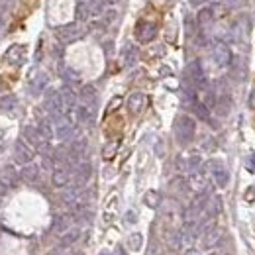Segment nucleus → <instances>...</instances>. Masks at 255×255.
Segmentation results:
<instances>
[{"label":"nucleus","instance_id":"1","mask_svg":"<svg viewBox=\"0 0 255 255\" xmlns=\"http://www.w3.org/2000/svg\"><path fill=\"white\" fill-rule=\"evenodd\" d=\"M194 134H196L194 120L190 116H187V114H181L175 120V137H177L179 145H188L194 139Z\"/></svg>","mask_w":255,"mask_h":255},{"label":"nucleus","instance_id":"2","mask_svg":"<svg viewBox=\"0 0 255 255\" xmlns=\"http://www.w3.org/2000/svg\"><path fill=\"white\" fill-rule=\"evenodd\" d=\"M187 83L192 85L196 90H208V79H206V73H204L202 63L198 59L188 63V67H187Z\"/></svg>","mask_w":255,"mask_h":255},{"label":"nucleus","instance_id":"3","mask_svg":"<svg viewBox=\"0 0 255 255\" xmlns=\"http://www.w3.org/2000/svg\"><path fill=\"white\" fill-rule=\"evenodd\" d=\"M24 139H26L30 145H34V147L41 153V155H51L49 139H45V137L39 134L37 126H26V128H24Z\"/></svg>","mask_w":255,"mask_h":255},{"label":"nucleus","instance_id":"4","mask_svg":"<svg viewBox=\"0 0 255 255\" xmlns=\"http://www.w3.org/2000/svg\"><path fill=\"white\" fill-rule=\"evenodd\" d=\"M55 35L63 41V43H71V41H77L85 35V30L81 28L79 22H71V24H63L59 28H55Z\"/></svg>","mask_w":255,"mask_h":255},{"label":"nucleus","instance_id":"5","mask_svg":"<svg viewBox=\"0 0 255 255\" xmlns=\"http://www.w3.org/2000/svg\"><path fill=\"white\" fill-rule=\"evenodd\" d=\"M212 59L218 67H228L232 63V51L226 41H222V39L212 41Z\"/></svg>","mask_w":255,"mask_h":255},{"label":"nucleus","instance_id":"6","mask_svg":"<svg viewBox=\"0 0 255 255\" xmlns=\"http://www.w3.org/2000/svg\"><path fill=\"white\" fill-rule=\"evenodd\" d=\"M45 110L51 114V118L65 114V104H63V98H61L59 90H47V94H45Z\"/></svg>","mask_w":255,"mask_h":255},{"label":"nucleus","instance_id":"7","mask_svg":"<svg viewBox=\"0 0 255 255\" xmlns=\"http://www.w3.org/2000/svg\"><path fill=\"white\" fill-rule=\"evenodd\" d=\"M34 157H35V151H34L26 141L18 139L16 145H14V161H16L18 165H28V163L34 161Z\"/></svg>","mask_w":255,"mask_h":255},{"label":"nucleus","instance_id":"8","mask_svg":"<svg viewBox=\"0 0 255 255\" xmlns=\"http://www.w3.org/2000/svg\"><path fill=\"white\" fill-rule=\"evenodd\" d=\"M220 239H222V232L218 226L212 224V226L204 228V232H202V247L204 249H214L220 243Z\"/></svg>","mask_w":255,"mask_h":255},{"label":"nucleus","instance_id":"9","mask_svg":"<svg viewBox=\"0 0 255 255\" xmlns=\"http://www.w3.org/2000/svg\"><path fill=\"white\" fill-rule=\"evenodd\" d=\"M208 169H210V173H212V179H214L216 187H220V188L228 187V183H230V173L226 171V167H224L220 161H210V163H208Z\"/></svg>","mask_w":255,"mask_h":255},{"label":"nucleus","instance_id":"10","mask_svg":"<svg viewBox=\"0 0 255 255\" xmlns=\"http://www.w3.org/2000/svg\"><path fill=\"white\" fill-rule=\"evenodd\" d=\"M90 175H92V165H90L88 161H79V163L73 167V181H75V185L85 187V185L88 183Z\"/></svg>","mask_w":255,"mask_h":255},{"label":"nucleus","instance_id":"11","mask_svg":"<svg viewBox=\"0 0 255 255\" xmlns=\"http://www.w3.org/2000/svg\"><path fill=\"white\" fill-rule=\"evenodd\" d=\"M157 35V26L155 24H149V22H139V26L136 28V37L141 43H149L153 41Z\"/></svg>","mask_w":255,"mask_h":255},{"label":"nucleus","instance_id":"12","mask_svg":"<svg viewBox=\"0 0 255 255\" xmlns=\"http://www.w3.org/2000/svg\"><path fill=\"white\" fill-rule=\"evenodd\" d=\"M73 222H75L73 214H57L53 218V224H51V230H53L57 236H63L67 230L73 228Z\"/></svg>","mask_w":255,"mask_h":255},{"label":"nucleus","instance_id":"13","mask_svg":"<svg viewBox=\"0 0 255 255\" xmlns=\"http://www.w3.org/2000/svg\"><path fill=\"white\" fill-rule=\"evenodd\" d=\"M73 179V171L69 167H57L53 169V175H51V183H53V187L57 188H65Z\"/></svg>","mask_w":255,"mask_h":255},{"label":"nucleus","instance_id":"14","mask_svg":"<svg viewBox=\"0 0 255 255\" xmlns=\"http://www.w3.org/2000/svg\"><path fill=\"white\" fill-rule=\"evenodd\" d=\"M94 110H96V108H90V106H86V104H77V108L73 110L75 122H79V124H92V120H94Z\"/></svg>","mask_w":255,"mask_h":255},{"label":"nucleus","instance_id":"15","mask_svg":"<svg viewBox=\"0 0 255 255\" xmlns=\"http://www.w3.org/2000/svg\"><path fill=\"white\" fill-rule=\"evenodd\" d=\"M79 98H81V104H86V106H90V108H96L98 92H96V88H94L92 85H85V86L81 88Z\"/></svg>","mask_w":255,"mask_h":255},{"label":"nucleus","instance_id":"16","mask_svg":"<svg viewBox=\"0 0 255 255\" xmlns=\"http://www.w3.org/2000/svg\"><path fill=\"white\" fill-rule=\"evenodd\" d=\"M61 98H63V104H65V114H69V112H73L75 108H77V94H75V90L69 86V85H65L61 90Z\"/></svg>","mask_w":255,"mask_h":255},{"label":"nucleus","instance_id":"17","mask_svg":"<svg viewBox=\"0 0 255 255\" xmlns=\"http://www.w3.org/2000/svg\"><path fill=\"white\" fill-rule=\"evenodd\" d=\"M143 106H145V94L143 92H132L130 94V98H128V110H130V114H139L141 110H143Z\"/></svg>","mask_w":255,"mask_h":255},{"label":"nucleus","instance_id":"18","mask_svg":"<svg viewBox=\"0 0 255 255\" xmlns=\"http://www.w3.org/2000/svg\"><path fill=\"white\" fill-rule=\"evenodd\" d=\"M39 175H41V169H39V165H35V163H28V165H24L22 171H20V177H22L26 183H35V181H39Z\"/></svg>","mask_w":255,"mask_h":255},{"label":"nucleus","instance_id":"19","mask_svg":"<svg viewBox=\"0 0 255 255\" xmlns=\"http://www.w3.org/2000/svg\"><path fill=\"white\" fill-rule=\"evenodd\" d=\"M122 61L126 67H134L137 63V47L134 43H126L122 51Z\"/></svg>","mask_w":255,"mask_h":255},{"label":"nucleus","instance_id":"20","mask_svg":"<svg viewBox=\"0 0 255 255\" xmlns=\"http://www.w3.org/2000/svg\"><path fill=\"white\" fill-rule=\"evenodd\" d=\"M18 181H20V175L14 171V167H6L2 177H0V185L6 187V188H14L18 185Z\"/></svg>","mask_w":255,"mask_h":255},{"label":"nucleus","instance_id":"21","mask_svg":"<svg viewBox=\"0 0 255 255\" xmlns=\"http://www.w3.org/2000/svg\"><path fill=\"white\" fill-rule=\"evenodd\" d=\"M6 61L12 65H22L24 63V47L22 45H12L6 53Z\"/></svg>","mask_w":255,"mask_h":255},{"label":"nucleus","instance_id":"22","mask_svg":"<svg viewBox=\"0 0 255 255\" xmlns=\"http://www.w3.org/2000/svg\"><path fill=\"white\" fill-rule=\"evenodd\" d=\"M47 83H49V77H47L45 73H37V77H35L34 83H32V94H41V92L45 90Z\"/></svg>","mask_w":255,"mask_h":255},{"label":"nucleus","instance_id":"23","mask_svg":"<svg viewBox=\"0 0 255 255\" xmlns=\"http://www.w3.org/2000/svg\"><path fill=\"white\" fill-rule=\"evenodd\" d=\"M85 4H86V8H88L90 16H100V14H104V8H106L104 0H85Z\"/></svg>","mask_w":255,"mask_h":255},{"label":"nucleus","instance_id":"24","mask_svg":"<svg viewBox=\"0 0 255 255\" xmlns=\"http://www.w3.org/2000/svg\"><path fill=\"white\" fill-rule=\"evenodd\" d=\"M79 238H81V228H71V230H67V232L61 236V245L71 247L75 241H79Z\"/></svg>","mask_w":255,"mask_h":255},{"label":"nucleus","instance_id":"25","mask_svg":"<svg viewBox=\"0 0 255 255\" xmlns=\"http://www.w3.org/2000/svg\"><path fill=\"white\" fill-rule=\"evenodd\" d=\"M37 130H39V134H41L45 139H51V137L55 136L53 124H51V120H47V118H43V120L37 122Z\"/></svg>","mask_w":255,"mask_h":255},{"label":"nucleus","instance_id":"26","mask_svg":"<svg viewBox=\"0 0 255 255\" xmlns=\"http://www.w3.org/2000/svg\"><path fill=\"white\" fill-rule=\"evenodd\" d=\"M214 20V8H206V6H202L198 16H196V22L198 26H208L210 22Z\"/></svg>","mask_w":255,"mask_h":255},{"label":"nucleus","instance_id":"27","mask_svg":"<svg viewBox=\"0 0 255 255\" xmlns=\"http://www.w3.org/2000/svg\"><path fill=\"white\" fill-rule=\"evenodd\" d=\"M16 106H18V98H16V94H6V96L0 98V110L12 112Z\"/></svg>","mask_w":255,"mask_h":255},{"label":"nucleus","instance_id":"28","mask_svg":"<svg viewBox=\"0 0 255 255\" xmlns=\"http://www.w3.org/2000/svg\"><path fill=\"white\" fill-rule=\"evenodd\" d=\"M143 202H145V206H149V208H157L159 202H161V196H159L157 190H147L145 196H143Z\"/></svg>","mask_w":255,"mask_h":255},{"label":"nucleus","instance_id":"29","mask_svg":"<svg viewBox=\"0 0 255 255\" xmlns=\"http://www.w3.org/2000/svg\"><path fill=\"white\" fill-rule=\"evenodd\" d=\"M230 65H232V75H234V79H236V81H243V77H245V65H243V61H241V59H236V61H232Z\"/></svg>","mask_w":255,"mask_h":255},{"label":"nucleus","instance_id":"30","mask_svg":"<svg viewBox=\"0 0 255 255\" xmlns=\"http://www.w3.org/2000/svg\"><path fill=\"white\" fill-rule=\"evenodd\" d=\"M194 108V114L200 118V120H204V122H208L210 120V108L204 104V102H196V104L192 106Z\"/></svg>","mask_w":255,"mask_h":255},{"label":"nucleus","instance_id":"31","mask_svg":"<svg viewBox=\"0 0 255 255\" xmlns=\"http://www.w3.org/2000/svg\"><path fill=\"white\" fill-rule=\"evenodd\" d=\"M141 243H143V236H141L139 232H136V234H132V236L128 238V247H130L132 251L141 249Z\"/></svg>","mask_w":255,"mask_h":255},{"label":"nucleus","instance_id":"32","mask_svg":"<svg viewBox=\"0 0 255 255\" xmlns=\"http://www.w3.org/2000/svg\"><path fill=\"white\" fill-rule=\"evenodd\" d=\"M75 16H77V22H86V20L90 18V12H88V8H86L85 2H79V4H77Z\"/></svg>","mask_w":255,"mask_h":255},{"label":"nucleus","instance_id":"33","mask_svg":"<svg viewBox=\"0 0 255 255\" xmlns=\"http://www.w3.org/2000/svg\"><path fill=\"white\" fill-rule=\"evenodd\" d=\"M200 163H202L200 155H192V157H188V161H187V171H188V173H196V171H200Z\"/></svg>","mask_w":255,"mask_h":255},{"label":"nucleus","instance_id":"34","mask_svg":"<svg viewBox=\"0 0 255 255\" xmlns=\"http://www.w3.org/2000/svg\"><path fill=\"white\" fill-rule=\"evenodd\" d=\"M118 18V12L114 10V8H110V10H104V14H102V26H110V24H114V20Z\"/></svg>","mask_w":255,"mask_h":255},{"label":"nucleus","instance_id":"35","mask_svg":"<svg viewBox=\"0 0 255 255\" xmlns=\"http://www.w3.org/2000/svg\"><path fill=\"white\" fill-rule=\"evenodd\" d=\"M63 77L69 81V83H77V81H81V77H79V73L75 71V69H71V67H67L65 71H63Z\"/></svg>","mask_w":255,"mask_h":255},{"label":"nucleus","instance_id":"36","mask_svg":"<svg viewBox=\"0 0 255 255\" xmlns=\"http://www.w3.org/2000/svg\"><path fill=\"white\" fill-rule=\"evenodd\" d=\"M116 143H110V145H106L104 147V151H102V155H104V159H112L114 157V153H116Z\"/></svg>","mask_w":255,"mask_h":255},{"label":"nucleus","instance_id":"37","mask_svg":"<svg viewBox=\"0 0 255 255\" xmlns=\"http://www.w3.org/2000/svg\"><path fill=\"white\" fill-rule=\"evenodd\" d=\"M69 253H71V249H69L67 245H61V243H59L53 251H49V255H69Z\"/></svg>","mask_w":255,"mask_h":255},{"label":"nucleus","instance_id":"38","mask_svg":"<svg viewBox=\"0 0 255 255\" xmlns=\"http://www.w3.org/2000/svg\"><path fill=\"white\" fill-rule=\"evenodd\" d=\"M226 2V6H230V8H241L243 4H245V0H224Z\"/></svg>","mask_w":255,"mask_h":255},{"label":"nucleus","instance_id":"39","mask_svg":"<svg viewBox=\"0 0 255 255\" xmlns=\"http://www.w3.org/2000/svg\"><path fill=\"white\" fill-rule=\"evenodd\" d=\"M136 222H137L136 212H134V210H128V212H126V224H136Z\"/></svg>","mask_w":255,"mask_h":255},{"label":"nucleus","instance_id":"40","mask_svg":"<svg viewBox=\"0 0 255 255\" xmlns=\"http://www.w3.org/2000/svg\"><path fill=\"white\" fill-rule=\"evenodd\" d=\"M247 169L251 171V173H255V151L249 155V159H247Z\"/></svg>","mask_w":255,"mask_h":255},{"label":"nucleus","instance_id":"41","mask_svg":"<svg viewBox=\"0 0 255 255\" xmlns=\"http://www.w3.org/2000/svg\"><path fill=\"white\" fill-rule=\"evenodd\" d=\"M120 102H122V98H120V96H116V98H114V100L110 102V106H108V112H112L114 108H118V106H120Z\"/></svg>","mask_w":255,"mask_h":255},{"label":"nucleus","instance_id":"42","mask_svg":"<svg viewBox=\"0 0 255 255\" xmlns=\"http://www.w3.org/2000/svg\"><path fill=\"white\" fill-rule=\"evenodd\" d=\"M206 2H210V0H190V4H192L194 8H202Z\"/></svg>","mask_w":255,"mask_h":255},{"label":"nucleus","instance_id":"43","mask_svg":"<svg viewBox=\"0 0 255 255\" xmlns=\"http://www.w3.org/2000/svg\"><path fill=\"white\" fill-rule=\"evenodd\" d=\"M249 106L255 108V86H253V90H251V94H249Z\"/></svg>","mask_w":255,"mask_h":255},{"label":"nucleus","instance_id":"44","mask_svg":"<svg viewBox=\"0 0 255 255\" xmlns=\"http://www.w3.org/2000/svg\"><path fill=\"white\" fill-rule=\"evenodd\" d=\"M104 49L108 51V55H110V53H112V41H106V43H104Z\"/></svg>","mask_w":255,"mask_h":255},{"label":"nucleus","instance_id":"45","mask_svg":"<svg viewBox=\"0 0 255 255\" xmlns=\"http://www.w3.org/2000/svg\"><path fill=\"white\" fill-rule=\"evenodd\" d=\"M183 255H200V253H198L196 249H187V251H185Z\"/></svg>","mask_w":255,"mask_h":255},{"label":"nucleus","instance_id":"46","mask_svg":"<svg viewBox=\"0 0 255 255\" xmlns=\"http://www.w3.org/2000/svg\"><path fill=\"white\" fill-rule=\"evenodd\" d=\"M116 2H120V0H104L106 6H112V4H116Z\"/></svg>","mask_w":255,"mask_h":255},{"label":"nucleus","instance_id":"47","mask_svg":"<svg viewBox=\"0 0 255 255\" xmlns=\"http://www.w3.org/2000/svg\"><path fill=\"white\" fill-rule=\"evenodd\" d=\"M0 16H2V18H4V16H6V8H4V6H2V4H0Z\"/></svg>","mask_w":255,"mask_h":255},{"label":"nucleus","instance_id":"48","mask_svg":"<svg viewBox=\"0 0 255 255\" xmlns=\"http://www.w3.org/2000/svg\"><path fill=\"white\" fill-rule=\"evenodd\" d=\"M167 73H171V69H167V67H163V69H161V75H167Z\"/></svg>","mask_w":255,"mask_h":255},{"label":"nucleus","instance_id":"49","mask_svg":"<svg viewBox=\"0 0 255 255\" xmlns=\"http://www.w3.org/2000/svg\"><path fill=\"white\" fill-rule=\"evenodd\" d=\"M114 255H124V251H122V247H118V249L114 251Z\"/></svg>","mask_w":255,"mask_h":255},{"label":"nucleus","instance_id":"50","mask_svg":"<svg viewBox=\"0 0 255 255\" xmlns=\"http://www.w3.org/2000/svg\"><path fill=\"white\" fill-rule=\"evenodd\" d=\"M2 28H4V18L0 16V30H2Z\"/></svg>","mask_w":255,"mask_h":255},{"label":"nucleus","instance_id":"51","mask_svg":"<svg viewBox=\"0 0 255 255\" xmlns=\"http://www.w3.org/2000/svg\"><path fill=\"white\" fill-rule=\"evenodd\" d=\"M69 255H83V253H81V251H71Z\"/></svg>","mask_w":255,"mask_h":255},{"label":"nucleus","instance_id":"52","mask_svg":"<svg viewBox=\"0 0 255 255\" xmlns=\"http://www.w3.org/2000/svg\"><path fill=\"white\" fill-rule=\"evenodd\" d=\"M100 255H108V253H106V251H102V253H100Z\"/></svg>","mask_w":255,"mask_h":255},{"label":"nucleus","instance_id":"53","mask_svg":"<svg viewBox=\"0 0 255 255\" xmlns=\"http://www.w3.org/2000/svg\"><path fill=\"white\" fill-rule=\"evenodd\" d=\"M4 2H8V0H4Z\"/></svg>","mask_w":255,"mask_h":255}]
</instances>
